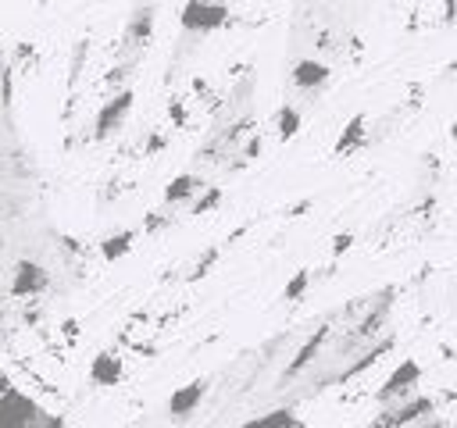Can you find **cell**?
Wrapping results in <instances>:
<instances>
[{"mask_svg":"<svg viewBox=\"0 0 457 428\" xmlns=\"http://www.w3.org/2000/svg\"><path fill=\"white\" fill-rule=\"evenodd\" d=\"M179 25L186 32H214V29H225L228 25V7L218 4V0H186L182 4V14H179Z\"/></svg>","mask_w":457,"mask_h":428,"instance_id":"obj_1","label":"cell"},{"mask_svg":"<svg viewBox=\"0 0 457 428\" xmlns=\"http://www.w3.org/2000/svg\"><path fill=\"white\" fill-rule=\"evenodd\" d=\"M418 382H421V364H418L414 357H403V360L393 367V374L382 382V389L375 392V399L386 407V403H393L396 396H411V392L418 389Z\"/></svg>","mask_w":457,"mask_h":428,"instance_id":"obj_2","label":"cell"},{"mask_svg":"<svg viewBox=\"0 0 457 428\" xmlns=\"http://www.w3.org/2000/svg\"><path fill=\"white\" fill-rule=\"evenodd\" d=\"M129 111H132V89H121L118 96H111V100L100 107V114H96V121H93V139H111V136L121 128V121H125Z\"/></svg>","mask_w":457,"mask_h":428,"instance_id":"obj_3","label":"cell"},{"mask_svg":"<svg viewBox=\"0 0 457 428\" xmlns=\"http://www.w3.org/2000/svg\"><path fill=\"white\" fill-rule=\"evenodd\" d=\"M50 285V275L36 264V260H18L11 271V296L25 300V296H39Z\"/></svg>","mask_w":457,"mask_h":428,"instance_id":"obj_4","label":"cell"},{"mask_svg":"<svg viewBox=\"0 0 457 428\" xmlns=\"http://www.w3.org/2000/svg\"><path fill=\"white\" fill-rule=\"evenodd\" d=\"M432 410V399L428 396H407V399H400V407H389L386 403V414L378 417V424H411V421H418L421 414H428Z\"/></svg>","mask_w":457,"mask_h":428,"instance_id":"obj_5","label":"cell"},{"mask_svg":"<svg viewBox=\"0 0 457 428\" xmlns=\"http://www.w3.org/2000/svg\"><path fill=\"white\" fill-rule=\"evenodd\" d=\"M289 82L300 89V93H318L325 82H328V68L321 61H296L293 71H289Z\"/></svg>","mask_w":457,"mask_h":428,"instance_id":"obj_6","label":"cell"},{"mask_svg":"<svg viewBox=\"0 0 457 428\" xmlns=\"http://www.w3.org/2000/svg\"><path fill=\"white\" fill-rule=\"evenodd\" d=\"M204 392H207V382H204V378H196V382H189V385L175 389V392H171V399H168V410H171V417H179V421H182V417L196 414V407H200Z\"/></svg>","mask_w":457,"mask_h":428,"instance_id":"obj_7","label":"cell"},{"mask_svg":"<svg viewBox=\"0 0 457 428\" xmlns=\"http://www.w3.org/2000/svg\"><path fill=\"white\" fill-rule=\"evenodd\" d=\"M368 118L364 114H353L346 125H343V132H339V139H336V146H332V153L336 157H350L353 150H361L364 143H368Z\"/></svg>","mask_w":457,"mask_h":428,"instance_id":"obj_8","label":"cell"},{"mask_svg":"<svg viewBox=\"0 0 457 428\" xmlns=\"http://www.w3.org/2000/svg\"><path fill=\"white\" fill-rule=\"evenodd\" d=\"M150 32H154V7L136 11L132 21H129V29H125V36H121V50H139L150 39Z\"/></svg>","mask_w":457,"mask_h":428,"instance_id":"obj_9","label":"cell"},{"mask_svg":"<svg viewBox=\"0 0 457 428\" xmlns=\"http://www.w3.org/2000/svg\"><path fill=\"white\" fill-rule=\"evenodd\" d=\"M121 378V357L114 353H96L89 364V382L93 385H118Z\"/></svg>","mask_w":457,"mask_h":428,"instance_id":"obj_10","label":"cell"},{"mask_svg":"<svg viewBox=\"0 0 457 428\" xmlns=\"http://www.w3.org/2000/svg\"><path fill=\"white\" fill-rule=\"evenodd\" d=\"M200 189H207V185H204L196 175H189V171H186V175H175V178L168 182V189H164V203H186V200L196 196Z\"/></svg>","mask_w":457,"mask_h":428,"instance_id":"obj_11","label":"cell"},{"mask_svg":"<svg viewBox=\"0 0 457 428\" xmlns=\"http://www.w3.org/2000/svg\"><path fill=\"white\" fill-rule=\"evenodd\" d=\"M132 243H136V232H132V228H121V232H114V235H107V239L100 243V257H104L107 264H114L118 257H125V253L132 250Z\"/></svg>","mask_w":457,"mask_h":428,"instance_id":"obj_12","label":"cell"},{"mask_svg":"<svg viewBox=\"0 0 457 428\" xmlns=\"http://www.w3.org/2000/svg\"><path fill=\"white\" fill-rule=\"evenodd\" d=\"M325 335H328V332H325V328H318V332H314V335H311V339H307V342L300 346V353H296V360H293V364L286 367V378H296V374H300V371H303V367H307V364H311V360L318 357V350H321V342H325Z\"/></svg>","mask_w":457,"mask_h":428,"instance_id":"obj_13","label":"cell"},{"mask_svg":"<svg viewBox=\"0 0 457 428\" xmlns=\"http://www.w3.org/2000/svg\"><path fill=\"white\" fill-rule=\"evenodd\" d=\"M275 125H278V139L296 136V132H300V111L289 107V103H282V107L275 111Z\"/></svg>","mask_w":457,"mask_h":428,"instance_id":"obj_14","label":"cell"},{"mask_svg":"<svg viewBox=\"0 0 457 428\" xmlns=\"http://www.w3.org/2000/svg\"><path fill=\"white\" fill-rule=\"evenodd\" d=\"M250 424H253V428H261V424H278V428H296L300 421L293 417V410H271V414H261V417H253Z\"/></svg>","mask_w":457,"mask_h":428,"instance_id":"obj_15","label":"cell"},{"mask_svg":"<svg viewBox=\"0 0 457 428\" xmlns=\"http://www.w3.org/2000/svg\"><path fill=\"white\" fill-rule=\"evenodd\" d=\"M307 285H311V271H303V268H300V271L293 275V282L286 285V292H282V296H286L289 303H296V300L307 292Z\"/></svg>","mask_w":457,"mask_h":428,"instance_id":"obj_16","label":"cell"},{"mask_svg":"<svg viewBox=\"0 0 457 428\" xmlns=\"http://www.w3.org/2000/svg\"><path fill=\"white\" fill-rule=\"evenodd\" d=\"M221 203V189L218 185H207V196H200L196 203H193V214H207V210H214Z\"/></svg>","mask_w":457,"mask_h":428,"instance_id":"obj_17","label":"cell"},{"mask_svg":"<svg viewBox=\"0 0 457 428\" xmlns=\"http://www.w3.org/2000/svg\"><path fill=\"white\" fill-rule=\"evenodd\" d=\"M218 253H221V250H218V246H211V250H207V257H200V260L193 264V271H189L186 278H189V282H196L200 275H207V271H211V264L218 260Z\"/></svg>","mask_w":457,"mask_h":428,"instance_id":"obj_18","label":"cell"},{"mask_svg":"<svg viewBox=\"0 0 457 428\" xmlns=\"http://www.w3.org/2000/svg\"><path fill=\"white\" fill-rule=\"evenodd\" d=\"M350 243H353V235H350V232H346V235H336V246H332V253L339 257L343 250H350Z\"/></svg>","mask_w":457,"mask_h":428,"instance_id":"obj_19","label":"cell"},{"mask_svg":"<svg viewBox=\"0 0 457 428\" xmlns=\"http://www.w3.org/2000/svg\"><path fill=\"white\" fill-rule=\"evenodd\" d=\"M443 18H446V21L457 18V0H443Z\"/></svg>","mask_w":457,"mask_h":428,"instance_id":"obj_20","label":"cell"},{"mask_svg":"<svg viewBox=\"0 0 457 428\" xmlns=\"http://www.w3.org/2000/svg\"><path fill=\"white\" fill-rule=\"evenodd\" d=\"M450 139H457V118H453V125H450Z\"/></svg>","mask_w":457,"mask_h":428,"instance_id":"obj_21","label":"cell"}]
</instances>
